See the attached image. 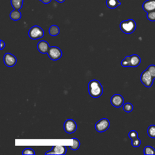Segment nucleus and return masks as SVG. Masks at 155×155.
<instances>
[{"instance_id": "nucleus-1", "label": "nucleus", "mask_w": 155, "mask_h": 155, "mask_svg": "<svg viewBox=\"0 0 155 155\" xmlns=\"http://www.w3.org/2000/svg\"><path fill=\"white\" fill-rule=\"evenodd\" d=\"M88 92L90 95L94 98L100 97L103 93V88L99 81L93 79L88 83Z\"/></svg>"}, {"instance_id": "nucleus-2", "label": "nucleus", "mask_w": 155, "mask_h": 155, "mask_svg": "<svg viewBox=\"0 0 155 155\" xmlns=\"http://www.w3.org/2000/svg\"><path fill=\"white\" fill-rule=\"evenodd\" d=\"M119 27L122 31H123L125 34L129 35L134 31L136 28V24L133 19H129L122 21L120 23Z\"/></svg>"}, {"instance_id": "nucleus-3", "label": "nucleus", "mask_w": 155, "mask_h": 155, "mask_svg": "<svg viewBox=\"0 0 155 155\" xmlns=\"http://www.w3.org/2000/svg\"><path fill=\"white\" fill-rule=\"evenodd\" d=\"M44 35V31L40 27L34 25L30 28L28 31V36L31 39H38L41 38Z\"/></svg>"}, {"instance_id": "nucleus-4", "label": "nucleus", "mask_w": 155, "mask_h": 155, "mask_svg": "<svg viewBox=\"0 0 155 155\" xmlns=\"http://www.w3.org/2000/svg\"><path fill=\"white\" fill-rule=\"evenodd\" d=\"M140 79L142 84L143 85H145L147 88H150L153 85L154 79L152 77V76L150 74L148 71L146 69L142 73L140 77Z\"/></svg>"}, {"instance_id": "nucleus-5", "label": "nucleus", "mask_w": 155, "mask_h": 155, "mask_svg": "<svg viewBox=\"0 0 155 155\" xmlns=\"http://www.w3.org/2000/svg\"><path fill=\"white\" fill-rule=\"evenodd\" d=\"M47 54L51 60L57 61L61 58L62 53L59 47L53 46L50 47Z\"/></svg>"}, {"instance_id": "nucleus-6", "label": "nucleus", "mask_w": 155, "mask_h": 155, "mask_svg": "<svg viewBox=\"0 0 155 155\" xmlns=\"http://www.w3.org/2000/svg\"><path fill=\"white\" fill-rule=\"evenodd\" d=\"M110 127V122L106 118H102L95 124V129L97 131L101 133L106 131Z\"/></svg>"}, {"instance_id": "nucleus-7", "label": "nucleus", "mask_w": 155, "mask_h": 155, "mask_svg": "<svg viewBox=\"0 0 155 155\" xmlns=\"http://www.w3.org/2000/svg\"><path fill=\"white\" fill-rule=\"evenodd\" d=\"M64 128L66 133H73L75 132L77 128V125L75 121L73 119H67L64 124Z\"/></svg>"}, {"instance_id": "nucleus-8", "label": "nucleus", "mask_w": 155, "mask_h": 155, "mask_svg": "<svg viewBox=\"0 0 155 155\" xmlns=\"http://www.w3.org/2000/svg\"><path fill=\"white\" fill-rule=\"evenodd\" d=\"M124 99L122 97V96H121L120 94H114L110 100V102L111 104V105L116 108H119L120 107H122L124 105Z\"/></svg>"}, {"instance_id": "nucleus-9", "label": "nucleus", "mask_w": 155, "mask_h": 155, "mask_svg": "<svg viewBox=\"0 0 155 155\" xmlns=\"http://www.w3.org/2000/svg\"><path fill=\"white\" fill-rule=\"evenodd\" d=\"M16 58L10 53H7L4 56V62L7 67H13L16 64Z\"/></svg>"}, {"instance_id": "nucleus-10", "label": "nucleus", "mask_w": 155, "mask_h": 155, "mask_svg": "<svg viewBox=\"0 0 155 155\" xmlns=\"http://www.w3.org/2000/svg\"><path fill=\"white\" fill-rule=\"evenodd\" d=\"M67 151L65 146L63 145H55L52 147L50 151L45 153V154H65Z\"/></svg>"}, {"instance_id": "nucleus-11", "label": "nucleus", "mask_w": 155, "mask_h": 155, "mask_svg": "<svg viewBox=\"0 0 155 155\" xmlns=\"http://www.w3.org/2000/svg\"><path fill=\"white\" fill-rule=\"evenodd\" d=\"M142 8L147 13L155 10V0H147L142 4Z\"/></svg>"}, {"instance_id": "nucleus-12", "label": "nucleus", "mask_w": 155, "mask_h": 155, "mask_svg": "<svg viewBox=\"0 0 155 155\" xmlns=\"http://www.w3.org/2000/svg\"><path fill=\"white\" fill-rule=\"evenodd\" d=\"M50 47L49 46L48 43L45 41H39L38 44V45H37L38 50H39V52H41L42 54L47 53Z\"/></svg>"}, {"instance_id": "nucleus-13", "label": "nucleus", "mask_w": 155, "mask_h": 155, "mask_svg": "<svg viewBox=\"0 0 155 155\" xmlns=\"http://www.w3.org/2000/svg\"><path fill=\"white\" fill-rule=\"evenodd\" d=\"M141 59L139 56L137 54H132L130 56V67H136L140 64Z\"/></svg>"}, {"instance_id": "nucleus-14", "label": "nucleus", "mask_w": 155, "mask_h": 155, "mask_svg": "<svg viewBox=\"0 0 155 155\" xmlns=\"http://www.w3.org/2000/svg\"><path fill=\"white\" fill-rule=\"evenodd\" d=\"M21 13L19 10L14 9L10 13V18L13 21H18L21 18Z\"/></svg>"}, {"instance_id": "nucleus-15", "label": "nucleus", "mask_w": 155, "mask_h": 155, "mask_svg": "<svg viewBox=\"0 0 155 155\" xmlns=\"http://www.w3.org/2000/svg\"><path fill=\"white\" fill-rule=\"evenodd\" d=\"M106 4L110 8H115L120 5V2L119 0H107Z\"/></svg>"}, {"instance_id": "nucleus-16", "label": "nucleus", "mask_w": 155, "mask_h": 155, "mask_svg": "<svg viewBox=\"0 0 155 155\" xmlns=\"http://www.w3.org/2000/svg\"><path fill=\"white\" fill-rule=\"evenodd\" d=\"M24 0H11L10 2L12 6L13 7L14 9L16 10H20L23 5Z\"/></svg>"}, {"instance_id": "nucleus-17", "label": "nucleus", "mask_w": 155, "mask_h": 155, "mask_svg": "<svg viewBox=\"0 0 155 155\" xmlns=\"http://www.w3.org/2000/svg\"><path fill=\"white\" fill-rule=\"evenodd\" d=\"M48 31H49V34L51 36H55L59 33V28L56 25H52L49 28Z\"/></svg>"}, {"instance_id": "nucleus-18", "label": "nucleus", "mask_w": 155, "mask_h": 155, "mask_svg": "<svg viewBox=\"0 0 155 155\" xmlns=\"http://www.w3.org/2000/svg\"><path fill=\"white\" fill-rule=\"evenodd\" d=\"M147 133L151 138H155V125H151L147 129Z\"/></svg>"}, {"instance_id": "nucleus-19", "label": "nucleus", "mask_w": 155, "mask_h": 155, "mask_svg": "<svg viewBox=\"0 0 155 155\" xmlns=\"http://www.w3.org/2000/svg\"><path fill=\"white\" fill-rule=\"evenodd\" d=\"M144 154L155 155V149L151 146H146L143 149Z\"/></svg>"}, {"instance_id": "nucleus-20", "label": "nucleus", "mask_w": 155, "mask_h": 155, "mask_svg": "<svg viewBox=\"0 0 155 155\" xmlns=\"http://www.w3.org/2000/svg\"><path fill=\"white\" fill-rule=\"evenodd\" d=\"M73 144L72 145H70L69 147L72 150H78L80 147V142L79 140L76 138H72Z\"/></svg>"}, {"instance_id": "nucleus-21", "label": "nucleus", "mask_w": 155, "mask_h": 155, "mask_svg": "<svg viewBox=\"0 0 155 155\" xmlns=\"http://www.w3.org/2000/svg\"><path fill=\"white\" fill-rule=\"evenodd\" d=\"M122 67H130V56H127L121 62Z\"/></svg>"}, {"instance_id": "nucleus-22", "label": "nucleus", "mask_w": 155, "mask_h": 155, "mask_svg": "<svg viewBox=\"0 0 155 155\" xmlns=\"http://www.w3.org/2000/svg\"><path fill=\"white\" fill-rule=\"evenodd\" d=\"M123 110L125 112L130 113L133 110V105L131 103H125L123 105Z\"/></svg>"}, {"instance_id": "nucleus-23", "label": "nucleus", "mask_w": 155, "mask_h": 155, "mask_svg": "<svg viewBox=\"0 0 155 155\" xmlns=\"http://www.w3.org/2000/svg\"><path fill=\"white\" fill-rule=\"evenodd\" d=\"M147 70L148 71V72L150 73V74L152 76V77L155 79V65H149Z\"/></svg>"}, {"instance_id": "nucleus-24", "label": "nucleus", "mask_w": 155, "mask_h": 155, "mask_svg": "<svg viewBox=\"0 0 155 155\" xmlns=\"http://www.w3.org/2000/svg\"><path fill=\"white\" fill-rule=\"evenodd\" d=\"M147 18L150 21H155V10L148 12Z\"/></svg>"}, {"instance_id": "nucleus-25", "label": "nucleus", "mask_w": 155, "mask_h": 155, "mask_svg": "<svg viewBox=\"0 0 155 155\" xmlns=\"http://www.w3.org/2000/svg\"><path fill=\"white\" fill-rule=\"evenodd\" d=\"M140 143H141V141L140 139H139L138 137L131 140V145L134 147H139Z\"/></svg>"}, {"instance_id": "nucleus-26", "label": "nucleus", "mask_w": 155, "mask_h": 155, "mask_svg": "<svg viewBox=\"0 0 155 155\" xmlns=\"http://www.w3.org/2000/svg\"><path fill=\"white\" fill-rule=\"evenodd\" d=\"M128 136H129V137H130L131 140H133V139H136V138L138 137V134H137V133L136 131H135V130H131V131H130L129 132V133H128Z\"/></svg>"}, {"instance_id": "nucleus-27", "label": "nucleus", "mask_w": 155, "mask_h": 155, "mask_svg": "<svg viewBox=\"0 0 155 155\" xmlns=\"http://www.w3.org/2000/svg\"><path fill=\"white\" fill-rule=\"evenodd\" d=\"M22 154H35V152L32 149L27 148L23 150Z\"/></svg>"}, {"instance_id": "nucleus-28", "label": "nucleus", "mask_w": 155, "mask_h": 155, "mask_svg": "<svg viewBox=\"0 0 155 155\" xmlns=\"http://www.w3.org/2000/svg\"><path fill=\"white\" fill-rule=\"evenodd\" d=\"M0 42H1V50H2L5 47V42L2 40H1Z\"/></svg>"}, {"instance_id": "nucleus-29", "label": "nucleus", "mask_w": 155, "mask_h": 155, "mask_svg": "<svg viewBox=\"0 0 155 155\" xmlns=\"http://www.w3.org/2000/svg\"><path fill=\"white\" fill-rule=\"evenodd\" d=\"M39 1H41L44 4H48L50 2L51 0H39Z\"/></svg>"}, {"instance_id": "nucleus-30", "label": "nucleus", "mask_w": 155, "mask_h": 155, "mask_svg": "<svg viewBox=\"0 0 155 155\" xmlns=\"http://www.w3.org/2000/svg\"><path fill=\"white\" fill-rule=\"evenodd\" d=\"M56 1H58L59 3H62V2H64L65 1V0H56Z\"/></svg>"}]
</instances>
